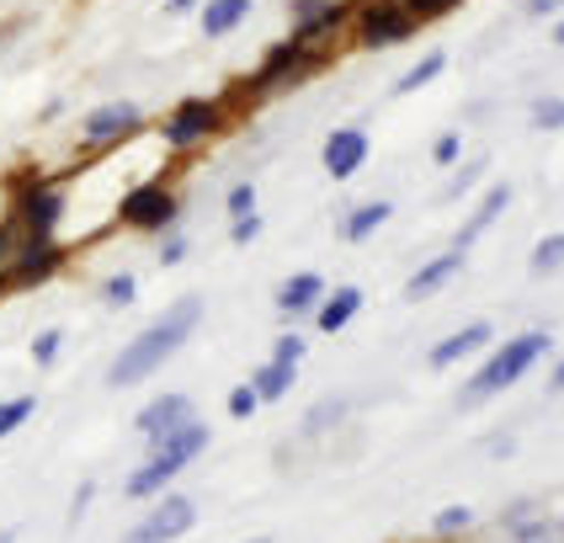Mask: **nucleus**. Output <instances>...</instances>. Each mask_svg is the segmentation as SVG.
Returning a JSON list of instances; mask_svg holds the SVG:
<instances>
[{"mask_svg": "<svg viewBox=\"0 0 564 543\" xmlns=\"http://www.w3.org/2000/svg\"><path fill=\"white\" fill-rule=\"evenodd\" d=\"M91 501H96V479H80V485H75V496H69V528H80V522H86Z\"/></svg>", "mask_w": 564, "mask_h": 543, "instance_id": "obj_34", "label": "nucleus"}, {"mask_svg": "<svg viewBox=\"0 0 564 543\" xmlns=\"http://www.w3.org/2000/svg\"><path fill=\"white\" fill-rule=\"evenodd\" d=\"M69 214V197L59 182H43V176H11V229L22 240H59V224Z\"/></svg>", "mask_w": 564, "mask_h": 543, "instance_id": "obj_4", "label": "nucleus"}, {"mask_svg": "<svg viewBox=\"0 0 564 543\" xmlns=\"http://www.w3.org/2000/svg\"><path fill=\"white\" fill-rule=\"evenodd\" d=\"M346 11H351L346 0H293V6H288V17H293V32H288V37L319 48V43L346 22Z\"/></svg>", "mask_w": 564, "mask_h": 543, "instance_id": "obj_14", "label": "nucleus"}, {"mask_svg": "<svg viewBox=\"0 0 564 543\" xmlns=\"http://www.w3.org/2000/svg\"><path fill=\"white\" fill-rule=\"evenodd\" d=\"M346 411H351V400H346V394H330V400L310 405V415H304V426H299V432H304V437H325L330 426H341Z\"/></svg>", "mask_w": 564, "mask_h": 543, "instance_id": "obj_24", "label": "nucleus"}, {"mask_svg": "<svg viewBox=\"0 0 564 543\" xmlns=\"http://www.w3.org/2000/svg\"><path fill=\"white\" fill-rule=\"evenodd\" d=\"M362 315V287H330L325 293V304L314 309V325H319V336H336V330H346L351 319Z\"/></svg>", "mask_w": 564, "mask_h": 543, "instance_id": "obj_19", "label": "nucleus"}, {"mask_svg": "<svg viewBox=\"0 0 564 543\" xmlns=\"http://www.w3.org/2000/svg\"><path fill=\"white\" fill-rule=\"evenodd\" d=\"M304 351H310V336H299V330H288V336H278L272 341V362H304Z\"/></svg>", "mask_w": 564, "mask_h": 543, "instance_id": "obj_31", "label": "nucleus"}, {"mask_svg": "<svg viewBox=\"0 0 564 543\" xmlns=\"http://www.w3.org/2000/svg\"><path fill=\"white\" fill-rule=\"evenodd\" d=\"M458 155H464V133H442L437 144H432V160H437L442 171H447V165H458Z\"/></svg>", "mask_w": 564, "mask_h": 543, "instance_id": "obj_36", "label": "nucleus"}, {"mask_svg": "<svg viewBox=\"0 0 564 543\" xmlns=\"http://www.w3.org/2000/svg\"><path fill=\"white\" fill-rule=\"evenodd\" d=\"M197 528V501L192 496H160L139 511V522L118 543H176Z\"/></svg>", "mask_w": 564, "mask_h": 543, "instance_id": "obj_8", "label": "nucleus"}, {"mask_svg": "<svg viewBox=\"0 0 564 543\" xmlns=\"http://www.w3.org/2000/svg\"><path fill=\"white\" fill-rule=\"evenodd\" d=\"M325 278L319 272H293V278H282V287H278V315H288V319H304V315H314L319 304H325Z\"/></svg>", "mask_w": 564, "mask_h": 543, "instance_id": "obj_16", "label": "nucleus"}, {"mask_svg": "<svg viewBox=\"0 0 564 543\" xmlns=\"http://www.w3.org/2000/svg\"><path fill=\"white\" fill-rule=\"evenodd\" d=\"M0 543H17V528H0Z\"/></svg>", "mask_w": 564, "mask_h": 543, "instance_id": "obj_44", "label": "nucleus"}, {"mask_svg": "<svg viewBox=\"0 0 564 543\" xmlns=\"http://www.w3.org/2000/svg\"><path fill=\"white\" fill-rule=\"evenodd\" d=\"M256 182H235V187L224 192V214H229V224H240V219H251L256 214Z\"/></svg>", "mask_w": 564, "mask_h": 543, "instance_id": "obj_27", "label": "nucleus"}, {"mask_svg": "<svg viewBox=\"0 0 564 543\" xmlns=\"http://www.w3.org/2000/svg\"><path fill=\"white\" fill-rule=\"evenodd\" d=\"M256 0H203V11H197V28L203 37H229V32H240L251 22Z\"/></svg>", "mask_w": 564, "mask_h": 543, "instance_id": "obj_18", "label": "nucleus"}, {"mask_svg": "<svg viewBox=\"0 0 564 543\" xmlns=\"http://www.w3.org/2000/svg\"><path fill=\"white\" fill-rule=\"evenodd\" d=\"M203 315H208V298L203 293H182L176 304H165L133 341H128L118 357H112V368H107V383L112 389H133V383L155 379L160 368L176 357V351L187 347L192 336H197V325H203Z\"/></svg>", "mask_w": 564, "mask_h": 543, "instance_id": "obj_1", "label": "nucleus"}, {"mask_svg": "<svg viewBox=\"0 0 564 543\" xmlns=\"http://www.w3.org/2000/svg\"><path fill=\"white\" fill-rule=\"evenodd\" d=\"M165 11H203V0H165Z\"/></svg>", "mask_w": 564, "mask_h": 543, "instance_id": "obj_42", "label": "nucleus"}, {"mask_svg": "<svg viewBox=\"0 0 564 543\" xmlns=\"http://www.w3.org/2000/svg\"><path fill=\"white\" fill-rule=\"evenodd\" d=\"M182 208H187L182 192H171L160 176H150V182H139L118 197V224L133 235H171L182 224Z\"/></svg>", "mask_w": 564, "mask_h": 543, "instance_id": "obj_5", "label": "nucleus"}, {"mask_svg": "<svg viewBox=\"0 0 564 543\" xmlns=\"http://www.w3.org/2000/svg\"><path fill=\"white\" fill-rule=\"evenodd\" d=\"M310 69H319V48L299 43V37H282V43H272V48L261 54V64L246 75V86H240V91L267 96V91H278V86H299Z\"/></svg>", "mask_w": 564, "mask_h": 543, "instance_id": "obj_7", "label": "nucleus"}, {"mask_svg": "<svg viewBox=\"0 0 564 543\" xmlns=\"http://www.w3.org/2000/svg\"><path fill=\"white\" fill-rule=\"evenodd\" d=\"M442 69H447V54H442V48H432V54H421V59H415V64L405 69V75L394 80V96H415V91H426V86L437 80Z\"/></svg>", "mask_w": 564, "mask_h": 543, "instance_id": "obj_23", "label": "nucleus"}, {"mask_svg": "<svg viewBox=\"0 0 564 543\" xmlns=\"http://www.w3.org/2000/svg\"><path fill=\"white\" fill-rule=\"evenodd\" d=\"M506 208H511V187H506V182H496V187H490V192H485V197H479V208H474V214H469V224L458 229V240H453V246H458V251H469L474 240H479V235H485L490 224L501 219Z\"/></svg>", "mask_w": 564, "mask_h": 543, "instance_id": "obj_20", "label": "nucleus"}, {"mask_svg": "<svg viewBox=\"0 0 564 543\" xmlns=\"http://www.w3.org/2000/svg\"><path fill=\"white\" fill-rule=\"evenodd\" d=\"M187 251H192V240H182V235H171V240L160 246V267H182V261H187Z\"/></svg>", "mask_w": 564, "mask_h": 543, "instance_id": "obj_39", "label": "nucleus"}, {"mask_svg": "<svg viewBox=\"0 0 564 543\" xmlns=\"http://www.w3.org/2000/svg\"><path fill=\"white\" fill-rule=\"evenodd\" d=\"M0 293H6V278H0Z\"/></svg>", "mask_w": 564, "mask_h": 543, "instance_id": "obj_47", "label": "nucleus"}, {"mask_svg": "<svg viewBox=\"0 0 564 543\" xmlns=\"http://www.w3.org/2000/svg\"><path fill=\"white\" fill-rule=\"evenodd\" d=\"M17 240H22V235H17L11 224H0V272L11 267V256H17Z\"/></svg>", "mask_w": 564, "mask_h": 543, "instance_id": "obj_40", "label": "nucleus"}, {"mask_svg": "<svg viewBox=\"0 0 564 543\" xmlns=\"http://www.w3.org/2000/svg\"><path fill=\"white\" fill-rule=\"evenodd\" d=\"M400 6L410 11V22H437V17H447L458 0H400Z\"/></svg>", "mask_w": 564, "mask_h": 543, "instance_id": "obj_33", "label": "nucleus"}, {"mask_svg": "<svg viewBox=\"0 0 564 543\" xmlns=\"http://www.w3.org/2000/svg\"><path fill=\"white\" fill-rule=\"evenodd\" d=\"M533 272H560L564 267V235H549V240H538L533 261H528Z\"/></svg>", "mask_w": 564, "mask_h": 543, "instance_id": "obj_29", "label": "nucleus"}, {"mask_svg": "<svg viewBox=\"0 0 564 543\" xmlns=\"http://www.w3.org/2000/svg\"><path fill=\"white\" fill-rule=\"evenodd\" d=\"M479 176H485V160H474V165H464V171H453V182H447V192H442V197H464Z\"/></svg>", "mask_w": 564, "mask_h": 543, "instance_id": "obj_37", "label": "nucleus"}, {"mask_svg": "<svg viewBox=\"0 0 564 543\" xmlns=\"http://www.w3.org/2000/svg\"><path fill=\"white\" fill-rule=\"evenodd\" d=\"M554 43H560V48H564V22H560V28H554Z\"/></svg>", "mask_w": 564, "mask_h": 543, "instance_id": "obj_45", "label": "nucleus"}, {"mask_svg": "<svg viewBox=\"0 0 564 543\" xmlns=\"http://www.w3.org/2000/svg\"><path fill=\"white\" fill-rule=\"evenodd\" d=\"M373 155V139H368V128L346 123V128H330L325 133V150H319V165H325V176L330 182H351L362 165Z\"/></svg>", "mask_w": 564, "mask_h": 543, "instance_id": "obj_12", "label": "nucleus"}, {"mask_svg": "<svg viewBox=\"0 0 564 543\" xmlns=\"http://www.w3.org/2000/svg\"><path fill=\"white\" fill-rule=\"evenodd\" d=\"M533 17H549V11H564V0H528Z\"/></svg>", "mask_w": 564, "mask_h": 543, "instance_id": "obj_41", "label": "nucleus"}, {"mask_svg": "<svg viewBox=\"0 0 564 543\" xmlns=\"http://www.w3.org/2000/svg\"><path fill=\"white\" fill-rule=\"evenodd\" d=\"M256 411H261V394L251 389V379L235 383V389H229V421H251Z\"/></svg>", "mask_w": 564, "mask_h": 543, "instance_id": "obj_30", "label": "nucleus"}, {"mask_svg": "<svg viewBox=\"0 0 564 543\" xmlns=\"http://www.w3.org/2000/svg\"><path fill=\"white\" fill-rule=\"evenodd\" d=\"M549 347H554V336H549V330H522V336H506V347L490 351V357H485V368L464 383L458 405H485V400L506 394V389L522 379V373H533L538 362L549 357Z\"/></svg>", "mask_w": 564, "mask_h": 543, "instance_id": "obj_3", "label": "nucleus"}, {"mask_svg": "<svg viewBox=\"0 0 564 543\" xmlns=\"http://www.w3.org/2000/svg\"><path fill=\"white\" fill-rule=\"evenodd\" d=\"M490 341H496L490 319H469L464 330H453L447 341H437V347L426 351V362H432V368H453V362H464V357H474V351H485Z\"/></svg>", "mask_w": 564, "mask_h": 543, "instance_id": "obj_17", "label": "nucleus"}, {"mask_svg": "<svg viewBox=\"0 0 564 543\" xmlns=\"http://www.w3.org/2000/svg\"><path fill=\"white\" fill-rule=\"evenodd\" d=\"M432 528H437V533H464V528H474V511L469 507H447V511L432 517Z\"/></svg>", "mask_w": 564, "mask_h": 543, "instance_id": "obj_35", "label": "nucleus"}, {"mask_svg": "<svg viewBox=\"0 0 564 543\" xmlns=\"http://www.w3.org/2000/svg\"><path fill=\"white\" fill-rule=\"evenodd\" d=\"M410 32H415V22H410V11L400 0H373L357 17V43L362 48H394V43H405Z\"/></svg>", "mask_w": 564, "mask_h": 543, "instance_id": "obj_13", "label": "nucleus"}, {"mask_svg": "<svg viewBox=\"0 0 564 543\" xmlns=\"http://www.w3.org/2000/svg\"><path fill=\"white\" fill-rule=\"evenodd\" d=\"M219 128H224V101L219 96H187V101H176V107L160 118V144L176 150V155H187V150H197V144H208Z\"/></svg>", "mask_w": 564, "mask_h": 543, "instance_id": "obj_6", "label": "nucleus"}, {"mask_svg": "<svg viewBox=\"0 0 564 543\" xmlns=\"http://www.w3.org/2000/svg\"><path fill=\"white\" fill-rule=\"evenodd\" d=\"M389 219H394V203H389V197H373V203H362V208H351V214H346L341 235L346 240H368V235H378Z\"/></svg>", "mask_w": 564, "mask_h": 543, "instance_id": "obj_22", "label": "nucleus"}, {"mask_svg": "<svg viewBox=\"0 0 564 543\" xmlns=\"http://www.w3.org/2000/svg\"><path fill=\"white\" fill-rule=\"evenodd\" d=\"M192 421H203V415H197V400L182 394V389H165V394H155V400H144V411L133 415L139 437H144L150 447H160L165 437H176V432H187Z\"/></svg>", "mask_w": 564, "mask_h": 543, "instance_id": "obj_10", "label": "nucleus"}, {"mask_svg": "<svg viewBox=\"0 0 564 543\" xmlns=\"http://www.w3.org/2000/svg\"><path fill=\"white\" fill-rule=\"evenodd\" d=\"M28 351H32V362H37V368H54V362H59V351H64V330H59V325L37 330Z\"/></svg>", "mask_w": 564, "mask_h": 543, "instance_id": "obj_28", "label": "nucleus"}, {"mask_svg": "<svg viewBox=\"0 0 564 543\" xmlns=\"http://www.w3.org/2000/svg\"><path fill=\"white\" fill-rule=\"evenodd\" d=\"M208 443H214V426L208 421H192L187 432H176V437H165L160 447H150V458L144 464H133L123 479V496L128 501H160V496H171V479L187 475L192 464L208 453Z\"/></svg>", "mask_w": 564, "mask_h": 543, "instance_id": "obj_2", "label": "nucleus"}, {"mask_svg": "<svg viewBox=\"0 0 564 543\" xmlns=\"http://www.w3.org/2000/svg\"><path fill=\"white\" fill-rule=\"evenodd\" d=\"M293 383H299V368H293V362H272V357H267V362L251 373V389L261 394V405H278V400H288V389H293Z\"/></svg>", "mask_w": 564, "mask_h": 543, "instance_id": "obj_21", "label": "nucleus"}, {"mask_svg": "<svg viewBox=\"0 0 564 543\" xmlns=\"http://www.w3.org/2000/svg\"><path fill=\"white\" fill-rule=\"evenodd\" d=\"M64 267H69V251L59 240H17V256L0 278H6V287H43L54 283Z\"/></svg>", "mask_w": 564, "mask_h": 543, "instance_id": "obj_11", "label": "nucleus"}, {"mask_svg": "<svg viewBox=\"0 0 564 543\" xmlns=\"http://www.w3.org/2000/svg\"><path fill=\"white\" fill-rule=\"evenodd\" d=\"M96 298H101V309H128L139 298V278L133 272H107L101 287H96Z\"/></svg>", "mask_w": 564, "mask_h": 543, "instance_id": "obj_25", "label": "nucleus"}, {"mask_svg": "<svg viewBox=\"0 0 564 543\" xmlns=\"http://www.w3.org/2000/svg\"><path fill=\"white\" fill-rule=\"evenodd\" d=\"M549 389H554V394H564V357H560V368H554V379H549Z\"/></svg>", "mask_w": 564, "mask_h": 543, "instance_id": "obj_43", "label": "nucleus"}, {"mask_svg": "<svg viewBox=\"0 0 564 543\" xmlns=\"http://www.w3.org/2000/svg\"><path fill=\"white\" fill-rule=\"evenodd\" d=\"M261 229H267V219H261V214H251V219H240V224H229V246H251Z\"/></svg>", "mask_w": 564, "mask_h": 543, "instance_id": "obj_38", "label": "nucleus"}, {"mask_svg": "<svg viewBox=\"0 0 564 543\" xmlns=\"http://www.w3.org/2000/svg\"><path fill=\"white\" fill-rule=\"evenodd\" d=\"M246 543H272V539H246Z\"/></svg>", "mask_w": 564, "mask_h": 543, "instance_id": "obj_46", "label": "nucleus"}, {"mask_svg": "<svg viewBox=\"0 0 564 543\" xmlns=\"http://www.w3.org/2000/svg\"><path fill=\"white\" fill-rule=\"evenodd\" d=\"M464 261H469V251H442V256H432V261H421L415 272H410V283H405V298L410 304H421V298H432V293H442V287L453 283L458 272H464Z\"/></svg>", "mask_w": 564, "mask_h": 543, "instance_id": "obj_15", "label": "nucleus"}, {"mask_svg": "<svg viewBox=\"0 0 564 543\" xmlns=\"http://www.w3.org/2000/svg\"><path fill=\"white\" fill-rule=\"evenodd\" d=\"M32 415H37V400H32V394H11V400H0V443H6V437H17Z\"/></svg>", "mask_w": 564, "mask_h": 543, "instance_id": "obj_26", "label": "nucleus"}, {"mask_svg": "<svg viewBox=\"0 0 564 543\" xmlns=\"http://www.w3.org/2000/svg\"><path fill=\"white\" fill-rule=\"evenodd\" d=\"M139 128H144V107H139V101H128V96L101 101V107L86 112V123H80V150H112V144L133 139Z\"/></svg>", "mask_w": 564, "mask_h": 543, "instance_id": "obj_9", "label": "nucleus"}, {"mask_svg": "<svg viewBox=\"0 0 564 543\" xmlns=\"http://www.w3.org/2000/svg\"><path fill=\"white\" fill-rule=\"evenodd\" d=\"M533 128H564V96H538L533 101Z\"/></svg>", "mask_w": 564, "mask_h": 543, "instance_id": "obj_32", "label": "nucleus"}]
</instances>
